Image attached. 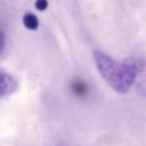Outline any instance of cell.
<instances>
[{
  "instance_id": "obj_1",
  "label": "cell",
  "mask_w": 146,
  "mask_h": 146,
  "mask_svg": "<svg viewBox=\"0 0 146 146\" xmlns=\"http://www.w3.org/2000/svg\"><path fill=\"white\" fill-rule=\"evenodd\" d=\"M94 58L100 75L120 94L129 91L136 79L145 68V64L138 58L130 57L122 62H117L99 50L94 51Z\"/></svg>"
},
{
  "instance_id": "obj_5",
  "label": "cell",
  "mask_w": 146,
  "mask_h": 146,
  "mask_svg": "<svg viewBox=\"0 0 146 146\" xmlns=\"http://www.w3.org/2000/svg\"><path fill=\"white\" fill-rule=\"evenodd\" d=\"M35 7H36L38 10L42 11L48 7V1L47 0H36L35 1Z\"/></svg>"
},
{
  "instance_id": "obj_6",
  "label": "cell",
  "mask_w": 146,
  "mask_h": 146,
  "mask_svg": "<svg viewBox=\"0 0 146 146\" xmlns=\"http://www.w3.org/2000/svg\"><path fill=\"white\" fill-rule=\"evenodd\" d=\"M5 46H6L5 35H3V33L0 31V55L3 52V50H5Z\"/></svg>"
},
{
  "instance_id": "obj_4",
  "label": "cell",
  "mask_w": 146,
  "mask_h": 146,
  "mask_svg": "<svg viewBox=\"0 0 146 146\" xmlns=\"http://www.w3.org/2000/svg\"><path fill=\"white\" fill-rule=\"evenodd\" d=\"M23 24L29 30H36L38 26H39V21H38V17L34 14L27 13L23 17Z\"/></svg>"
},
{
  "instance_id": "obj_2",
  "label": "cell",
  "mask_w": 146,
  "mask_h": 146,
  "mask_svg": "<svg viewBox=\"0 0 146 146\" xmlns=\"http://www.w3.org/2000/svg\"><path fill=\"white\" fill-rule=\"evenodd\" d=\"M17 89L15 79L7 72L0 70V97L11 94Z\"/></svg>"
},
{
  "instance_id": "obj_3",
  "label": "cell",
  "mask_w": 146,
  "mask_h": 146,
  "mask_svg": "<svg viewBox=\"0 0 146 146\" xmlns=\"http://www.w3.org/2000/svg\"><path fill=\"white\" fill-rule=\"evenodd\" d=\"M71 91L76 97H84L88 94V84L82 79H75L71 82Z\"/></svg>"
}]
</instances>
